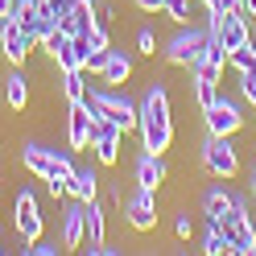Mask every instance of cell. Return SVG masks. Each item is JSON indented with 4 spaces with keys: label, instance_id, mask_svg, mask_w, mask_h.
Returning <instances> with one entry per match:
<instances>
[{
    "label": "cell",
    "instance_id": "obj_1",
    "mask_svg": "<svg viewBox=\"0 0 256 256\" xmlns=\"http://www.w3.org/2000/svg\"><path fill=\"white\" fill-rule=\"evenodd\" d=\"M136 132H140V149H149V153H170V145H174V132H178V124H174V100H170V87L157 83V78L145 91V100H140Z\"/></svg>",
    "mask_w": 256,
    "mask_h": 256
},
{
    "label": "cell",
    "instance_id": "obj_2",
    "mask_svg": "<svg viewBox=\"0 0 256 256\" xmlns=\"http://www.w3.org/2000/svg\"><path fill=\"white\" fill-rule=\"evenodd\" d=\"M83 104H87V112L95 120H112L116 128H124V132H132L136 128V116H140V104H132L124 95V87H108V83H95L87 87V95H83Z\"/></svg>",
    "mask_w": 256,
    "mask_h": 256
},
{
    "label": "cell",
    "instance_id": "obj_3",
    "mask_svg": "<svg viewBox=\"0 0 256 256\" xmlns=\"http://www.w3.org/2000/svg\"><path fill=\"white\" fill-rule=\"evenodd\" d=\"M21 166L38 182H70L74 157H70V149H50V145H38V140H25L21 145Z\"/></svg>",
    "mask_w": 256,
    "mask_h": 256
},
{
    "label": "cell",
    "instance_id": "obj_4",
    "mask_svg": "<svg viewBox=\"0 0 256 256\" xmlns=\"http://www.w3.org/2000/svg\"><path fill=\"white\" fill-rule=\"evenodd\" d=\"M198 166L211 174L215 182H232L240 170H244V162H240V149H236V136H211L206 132L202 149H198Z\"/></svg>",
    "mask_w": 256,
    "mask_h": 256
},
{
    "label": "cell",
    "instance_id": "obj_5",
    "mask_svg": "<svg viewBox=\"0 0 256 256\" xmlns=\"http://www.w3.org/2000/svg\"><path fill=\"white\" fill-rule=\"evenodd\" d=\"M206 38H211V25H194V21H190V25H178V34L162 42V58L170 62V66H178V70H190V66L198 62Z\"/></svg>",
    "mask_w": 256,
    "mask_h": 256
},
{
    "label": "cell",
    "instance_id": "obj_6",
    "mask_svg": "<svg viewBox=\"0 0 256 256\" xmlns=\"http://www.w3.org/2000/svg\"><path fill=\"white\" fill-rule=\"evenodd\" d=\"M124 223L140 236L157 232L162 223V190H149V186H132L124 194Z\"/></svg>",
    "mask_w": 256,
    "mask_h": 256
},
{
    "label": "cell",
    "instance_id": "obj_7",
    "mask_svg": "<svg viewBox=\"0 0 256 256\" xmlns=\"http://www.w3.org/2000/svg\"><path fill=\"white\" fill-rule=\"evenodd\" d=\"M244 124H248L244 108H240L223 87H219V100L211 108H202V128L211 136H240V132H244Z\"/></svg>",
    "mask_w": 256,
    "mask_h": 256
},
{
    "label": "cell",
    "instance_id": "obj_8",
    "mask_svg": "<svg viewBox=\"0 0 256 256\" xmlns=\"http://www.w3.org/2000/svg\"><path fill=\"white\" fill-rule=\"evenodd\" d=\"M12 228H17V240L25 244H34L38 236H46V219H42V202L29 186L17 190V198H12Z\"/></svg>",
    "mask_w": 256,
    "mask_h": 256
},
{
    "label": "cell",
    "instance_id": "obj_9",
    "mask_svg": "<svg viewBox=\"0 0 256 256\" xmlns=\"http://www.w3.org/2000/svg\"><path fill=\"white\" fill-rule=\"evenodd\" d=\"M124 128H116L112 120H95L91 124V157H95V166H120V149H124Z\"/></svg>",
    "mask_w": 256,
    "mask_h": 256
},
{
    "label": "cell",
    "instance_id": "obj_10",
    "mask_svg": "<svg viewBox=\"0 0 256 256\" xmlns=\"http://www.w3.org/2000/svg\"><path fill=\"white\" fill-rule=\"evenodd\" d=\"M206 25H211V34L223 42V50H228V54L252 42V17H244L240 8H232V12H215V17H206Z\"/></svg>",
    "mask_w": 256,
    "mask_h": 256
},
{
    "label": "cell",
    "instance_id": "obj_11",
    "mask_svg": "<svg viewBox=\"0 0 256 256\" xmlns=\"http://www.w3.org/2000/svg\"><path fill=\"white\" fill-rule=\"evenodd\" d=\"M34 50H38V38L29 34V25L4 21V29H0V54H4L8 66H29Z\"/></svg>",
    "mask_w": 256,
    "mask_h": 256
},
{
    "label": "cell",
    "instance_id": "obj_12",
    "mask_svg": "<svg viewBox=\"0 0 256 256\" xmlns=\"http://www.w3.org/2000/svg\"><path fill=\"white\" fill-rule=\"evenodd\" d=\"M132 182H136V186H149V190H162V186L170 182V162H166V153L140 149V157L132 162Z\"/></svg>",
    "mask_w": 256,
    "mask_h": 256
},
{
    "label": "cell",
    "instance_id": "obj_13",
    "mask_svg": "<svg viewBox=\"0 0 256 256\" xmlns=\"http://www.w3.org/2000/svg\"><path fill=\"white\" fill-rule=\"evenodd\" d=\"M66 149L70 153H83L87 145H91V124H95V116L87 112V104L78 100V104H66Z\"/></svg>",
    "mask_w": 256,
    "mask_h": 256
},
{
    "label": "cell",
    "instance_id": "obj_14",
    "mask_svg": "<svg viewBox=\"0 0 256 256\" xmlns=\"http://www.w3.org/2000/svg\"><path fill=\"white\" fill-rule=\"evenodd\" d=\"M4 104H8V112H29V104H34V78H29V66H12L4 74Z\"/></svg>",
    "mask_w": 256,
    "mask_h": 256
},
{
    "label": "cell",
    "instance_id": "obj_15",
    "mask_svg": "<svg viewBox=\"0 0 256 256\" xmlns=\"http://www.w3.org/2000/svg\"><path fill=\"white\" fill-rule=\"evenodd\" d=\"M62 248H83L87 240V202L70 198L66 206H62Z\"/></svg>",
    "mask_w": 256,
    "mask_h": 256
},
{
    "label": "cell",
    "instance_id": "obj_16",
    "mask_svg": "<svg viewBox=\"0 0 256 256\" xmlns=\"http://www.w3.org/2000/svg\"><path fill=\"white\" fill-rule=\"evenodd\" d=\"M198 211H202V223H219L228 211H236V190L228 186H206L202 190V198H198Z\"/></svg>",
    "mask_w": 256,
    "mask_h": 256
},
{
    "label": "cell",
    "instance_id": "obj_17",
    "mask_svg": "<svg viewBox=\"0 0 256 256\" xmlns=\"http://www.w3.org/2000/svg\"><path fill=\"white\" fill-rule=\"evenodd\" d=\"M100 186H104V178H100V170H95V166H74L70 182H66V198L91 202V198H100Z\"/></svg>",
    "mask_w": 256,
    "mask_h": 256
},
{
    "label": "cell",
    "instance_id": "obj_18",
    "mask_svg": "<svg viewBox=\"0 0 256 256\" xmlns=\"http://www.w3.org/2000/svg\"><path fill=\"white\" fill-rule=\"evenodd\" d=\"M132 70H136V62L128 58L120 46H112V50H108V62H104V70H100V83H108V87H124L128 78H132Z\"/></svg>",
    "mask_w": 256,
    "mask_h": 256
},
{
    "label": "cell",
    "instance_id": "obj_19",
    "mask_svg": "<svg viewBox=\"0 0 256 256\" xmlns=\"http://www.w3.org/2000/svg\"><path fill=\"white\" fill-rule=\"evenodd\" d=\"M87 54H91V42H87V38H70V42L58 50V58L50 62V66H58V70H78V66L87 62Z\"/></svg>",
    "mask_w": 256,
    "mask_h": 256
},
{
    "label": "cell",
    "instance_id": "obj_20",
    "mask_svg": "<svg viewBox=\"0 0 256 256\" xmlns=\"http://www.w3.org/2000/svg\"><path fill=\"white\" fill-rule=\"evenodd\" d=\"M87 87H91V74L83 66H78V70H58V91H62L66 104H78L87 95Z\"/></svg>",
    "mask_w": 256,
    "mask_h": 256
},
{
    "label": "cell",
    "instance_id": "obj_21",
    "mask_svg": "<svg viewBox=\"0 0 256 256\" xmlns=\"http://www.w3.org/2000/svg\"><path fill=\"white\" fill-rule=\"evenodd\" d=\"M104 240H108V206L100 198H91L87 202V240H83V248L104 244Z\"/></svg>",
    "mask_w": 256,
    "mask_h": 256
},
{
    "label": "cell",
    "instance_id": "obj_22",
    "mask_svg": "<svg viewBox=\"0 0 256 256\" xmlns=\"http://www.w3.org/2000/svg\"><path fill=\"white\" fill-rule=\"evenodd\" d=\"M202 252H206V256H236L232 240L219 232V223H206V232H202Z\"/></svg>",
    "mask_w": 256,
    "mask_h": 256
},
{
    "label": "cell",
    "instance_id": "obj_23",
    "mask_svg": "<svg viewBox=\"0 0 256 256\" xmlns=\"http://www.w3.org/2000/svg\"><path fill=\"white\" fill-rule=\"evenodd\" d=\"M194 12H198V0H166L162 17H170L174 25H190V21H194Z\"/></svg>",
    "mask_w": 256,
    "mask_h": 256
},
{
    "label": "cell",
    "instance_id": "obj_24",
    "mask_svg": "<svg viewBox=\"0 0 256 256\" xmlns=\"http://www.w3.org/2000/svg\"><path fill=\"white\" fill-rule=\"evenodd\" d=\"M228 70H236V74H248V70H256V50H252V42L228 54Z\"/></svg>",
    "mask_w": 256,
    "mask_h": 256
},
{
    "label": "cell",
    "instance_id": "obj_25",
    "mask_svg": "<svg viewBox=\"0 0 256 256\" xmlns=\"http://www.w3.org/2000/svg\"><path fill=\"white\" fill-rule=\"evenodd\" d=\"M38 4H42V0H12L8 21H21V25H29V21L38 17Z\"/></svg>",
    "mask_w": 256,
    "mask_h": 256
},
{
    "label": "cell",
    "instance_id": "obj_26",
    "mask_svg": "<svg viewBox=\"0 0 256 256\" xmlns=\"http://www.w3.org/2000/svg\"><path fill=\"white\" fill-rule=\"evenodd\" d=\"M157 50H162V42H157L153 29H149V25H145V29H136V54H140V58H153Z\"/></svg>",
    "mask_w": 256,
    "mask_h": 256
},
{
    "label": "cell",
    "instance_id": "obj_27",
    "mask_svg": "<svg viewBox=\"0 0 256 256\" xmlns=\"http://www.w3.org/2000/svg\"><path fill=\"white\" fill-rule=\"evenodd\" d=\"M236 87H240V100H244V104L256 112V70H248V74H236Z\"/></svg>",
    "mask_w": 256,
    "mask_h": 256
},
{
    "label": "cell",
    "instance_id": "obj_28",
    "mask_svg": "<svg viewBox=\"0 0 256 256\" xmlns=\"http://www.w3.org/2000/svg\"><path fill=\"white\" fill-rule=\"evenodd\" d=\"M58 252H66V248H62V240H46V236H38L34 244L25 248V256H58Z\"/></svg>",
    "mask_w": 256,
    "mask_h": 256
},
{
    "label": "cell",
    "instance_id": "obj_29",
    "mask_svg": "<svg viewBox=\"0 0 256 256\" xmlns=\"http://www.w3.org/2000/svg\"><path fill=\"white\" fill-rule=\"evenodd\" d=\"M194 232H198L194 215H190V211H178V219H174V236H178L182 244H186V240H194Z\"/></svg>",
    "mask_w": 256,
    "mask_h": 256
},
{
    "label": "cell",
    "instance_id": "obj_30",
    "mask_svg": "<svg viewBox=\"0 0 256 256\" xmlns=\"http://www.w3.org/2000/svg\"><path fill=\"white\" fill-rule=\"evenodd\" d=\"M198 4H202L206 17H215V12H232V8H240V0H198Z\"/></svg>",
    "mask_w": 256,
    "mask_h": 256
},
{
    "label": "cell",
    "instance_id": "obj_31",
    "mask_svg": "<svg viewBox=\"0 0 256 256\" xmlns=\"http://www.w3.org/2000/svg\"><path fill=\"white\" fill-rule=\"evenodd\" d=\"M132 8H136V12H149V17H153V12H162V8H166V0H132Z\"/></svg>",
    "mask_w": 256,
    "mask_h": 256
},
{
    "label": "cell",
    "instance_id": "obj_32",
    "mask_svg": "<svg viewBox=\"0 0 256 256\" xmlns=\"http://www.w3.org/2000/svg\"><path fill=\"white\" fill-rule=\"evenodd\" d=\"M8 8H12V0H0V17H8Z\"/></svg>",
    "mask_w": 256,
    "mask_h": 256
},
{
    "label": "cell",
    "instance_id": "obj_33",
    "mask_svg": "<svg viewBox=\"0 0 256 256\" xmlns=\"http://www.w3.org/2000/svg\"><path fill=\"white\" fill-rule=\"evenodd\" d=\"M4 21H8V17H0V29H4Z\"/></svg>",
    "mask_w": 256,
    "mask_h": 256
}]
</instances>
